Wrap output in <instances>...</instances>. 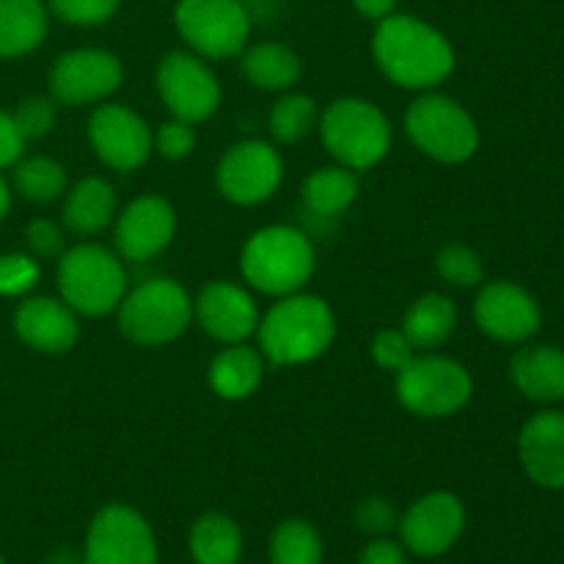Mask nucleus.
Listing matches in <instances>:
<instances>
[{"label":"nucleus","mask_w":564,"mask_h":564,"mask_svg":"<svg viewBox=\"0 0 564 564\" xmlns=\"http://www.w3.org/2000/svg\"><path fill=\"white\" fill-rule=\"evenodd\" d=\"M413 356H416V350H413L411 341L405 339V334H402V330L386 328L375 336L372 358L380 369H386V372L397 375L408 361H411Z\"/></svg>","instance_id":"obj_37"},{"label":"nucleus","mask_w":564,"mask_h":564,"mask_svg":"<svg viewBox=\"0 0 564 564\" xmlns=\"http://www.w3.org/2000/svg\"><path fill=\"white\" fill-rule=\"evenodd\" d=\"M88 141L99 163L113 171H135L152 154V130L124 105H99L88 119Z\"/></svg>","instance_id":"obj_14"},{"label":"nucleus","mask_w":564,"mask_h":564,"mask_svg":"<svg viewBox=\"0 0 564 564\" xmlns=\"http://www.w3.org/2000/svg\"><path fill=\"white\" fill-rule=\"evenodd\" d=\"M14 191L20 193L25 202L33 204H50L66 193V169L53 158H25L14 163Z\"/></svg>","instance_id":"obj_30"},{"label":"nucleus","mask_w":564,"mask_h":564,"mask_svg":"<svg viewBox=\"0 0 564 564\" xmlns=\"http://www.w3.org/2000/svg\"><path fill=\"white\" fill-rule=\"evenodd\" d=\"M11 209V185L3 180V174H0V224H3V218L9 215Z\"/></svg>","instance_id":"obj_43"},{"label":"nucleus","mask_w":564,"mask_h":564,"mask_svg":"<svg viewBox=\"0 0 564 564\" xmlns=\"http://www.w3.org/2000/svg\"><path fill=\"white\" fill-rule=\"evenodd\" d=\"M474 323L490 339L518 345L538 334L543 312L523 286L512 281H490L474 301Z\"/></svg>","instance_id":"obj_15"},{"label":"nucleus","mask_w":564,"mask_h":564,"mask_svg":"<svg viewBox=\"0 0 564 564\" xmlns=\"http://www.w3.org/2000/svg\"><path fill=\"white\" fill-rule=\"evenodd\" d=\"M174 22L187 47L202 58H235L251 36V17L240 0H180Z\"/></svg>","instance_id":"obj_9"},{"label":"nucleus","mask_w":564,"mask_h":564,"mask_svg":"<svg viewBox=\"0 0 564 564\" xmlns=\"http://www.w3.org/2000/svg\"><path fill=\"white\" fill-rule=\"evenodd\" d=\"M325 149L350 171H369L389 154L391 124L383 110L361 97H341L319 116Z\"/></svg>","instance_id":"obj_5"},{"label":"nucleus","mask_w":564,"mask_h":564,"mask_svg":"<svg viewBox=\"0 0 564 564\" xmlns=\"http://www.w3.org/2000/svg\"><path fill=\"white\" fill-rule=\"evenodd\" d=\"M257 334L264 361L273 367H297L317 361L334 345L336 317L323 297L295 292L279 297V303L259 319Z\"/></svg>","instance_id":"obj_2"},{"label":"nucleus","mask_w":564,"mask_h":564,"mask_svg":"<svg viewBox=\"0 0 564 564\" xmlns=\"http://www.w3.org/2000/svg\"><path fill=\"white\" fill-rule=\"evenodd\" d=\"M47 36V6L42 0H0V58L33 53Z\"/></svg>","instance_id":"obj_26"},{"label":"nucleus","mask_w":564,"mask_h":564,"mask_svg":"<svg viewBox=\"0 0 564 564\" xmlns=\"http://www.w3.org/2000/svg\"><path fill=\"white\" fill-rule=\"evenodd\" d=\"M397 512L383 496H367L356 507V527L369 538H386L397 527Z\"/></svg>","instance_id":"obj_38"},{"label":"nucleus","mask_w":564,"mask_h":564,"mask_svg":"<svg viewBox=\"0 0 564 564\" xmlns=\"http://www.w3.org/2000/svg\"><path fill=\"white\" fill-rule=\"evenodd\" d=\"M264 378V356L253 347L246 345H229L220 350L209 364V389L220 397V400L240 402L248 400L253 391L262 386Z\"/></svg>","instance_id":"obj_22"},{"label":"nucleus","mask_w":564,"mask_h":564,"mask_svg":"<svg viewBox=\"0 0 564 564\" xmlns=\"http://www.w3.org/2000/svg\"><path fill=\"white\" fill-rule=\"evenodd\" d=\"M61 301L83 317H105L116 312L127 295V270L121 257L97 242L66 248L55 270Z\"/></svg>","instance_id":"obj_4"},{"label":"nucleus","mask_w":564,"mask_h":564,"mask_svg":"<svg viewBox=\"0 0 564 564\" xmlns=\"http://www.w3.org/2000/svg\"><path fill=\"white\" fill-rule=\"evenodd\" d=\"M457 325V306L441 292H427L408 306L402 334L416 352H433L444 345Z\"/></svg>","instance_id":"obj_24"},{"label":"nucleus","mask_w":564,"mask_h":564,"mask_svg":"<svg viewBox=\"0 0 564 564\" xmlns=\"http://www.w3.org/2000/svg\"><path fill=\"white\" fill-rule=\"evenodd\" d=\"M372 55L378 69L394 86L411 91L435 88L455 69V50L449 39L411 14H389L378 20Z\"/></svg>","instance_id":"obj_1"},{"label":"nucleus","mask_w":564,"mask_h":564,"mask_svg":"<svg viewBox=\"0 0 564 564\" xmlns=\"http://www.w3.org/2000/svg\"><path fill=\"white\" fill-rule=\"evenodd\" d=\"M358 564H408V556L402 545L386 538H375L372 543L364 545V551L358 554Z\"/></svg>","instance_id":"obj_41"},{"label":"nucleus","mask_w":564,"mask_h":564,"mask_svg":"<svg viewBox=\"0 0 564 564\" xmlns=\"http://www.w3.org/2000/svg\"><path fill=\"white\" fill-rule=\"evenodd\" d=\"M119 330L141 347H163L180 339L193 319V301L180 281L154 279L127 292L119 303Z\"/></svg>","instance_id":"obj_6"},{"label":"nucleus","mask_w":564,"mask_h":564,"mask_svg":"<svg viewBox=\"0 0 564 564\" xmlns=\"http://www.w3.org/2000/svg\"><path fill=\"white\" fill-rule=\"evenodd\" d=\"M176 235V213L163 196H138L116 218V251L127 262H149L171 246Z\"/></svg>","instance_id":"obj_17"},{"label":"nucleus","mask_w":564,"mask_h":564,"mask_svg":"<svg viewBox=\"0 0 564 564\" xmlns=\"http://www.w3.org/2000/svg\"><path fill=\"white\" fill-rule=\"evenodd\" d=\"M397 3H400V0H352L358 14L367 17V20H383V17L394 14Z\"/></svg>","instance_id":"obj_42"},{"label":"nucleus","mask_w":564,"mask_h":564,"mask_svg":"<svg viewBox=\"0 0 564 564\" xmlns=\"http://www.w3.org/2000/svg\"><path fill=\"white\" fill-rule=\"evenodd\" d=\"M474 380L463 364L446 356H413L397 372V400L422 419H446L468 405Z\"/></svg>","instance_id":"obj_8"},{"label":"nucleus","mask_w":564,"mask_h":564,"mask_svg":"<svg viewBox=\"0 0 564 564\" xmlns=\"http://www.w3.org/2000/svg\"><path fill=\"white\" fill-rule=\"evenodd\" d=\"M240 69L251 86L262 91H290L303 75L295 50L279 42H259L240 53Z\"/></svg>","instance_id":"obj_25"},{"label":"nucleus","mask_w":564,"mask_h":564,"mask_svg":"<svg viewBox=\"0 0 564 564\" xmlns=\"http://www.w3.org/2000/svg\"><path fill=\"white\" fill-rule=\"evenodd\" d=\"M405 132L413 147L438 163L457 165L479 149V127L457 99L424 94L405 110Z\"/></svg>","instance_id":"obj_7"},{"label":"nucleus","mask_w":564,"mask_h":564,"mask_svg":"<svg viewBox=\"0 0 564 564\" xmlns=\"http://www.w3.org/2000/svg\"><path fill=\"white\" fill-rule=\"evenodd\" d=\"M303 207L314 218H339L345 209L352 207L358 198V180L345 165H325V169L312 171L303 182Z\"/></svg>","instance_id":"obj_28"},{"label":"nucleus","mask_w":564,"mask_h":564,"mask_svg":"<svg viewBox=\"0 0 564 564\" xmlns=\"http://www.w3.org/2000/svg\"><path fill=\"white\" fill-rule=\"evenodd\" d=\"M510 380L527 400H564V350L554 345L521 347L510 361Z\"/></svg>","instance_id":"obj_21"},{"label":"nucleus","mask_w":564,"mask_h":564,"mask_svg":"<svg viewBox=\"0 0 564 564\" xmlns=\"http://www.w3.org/2000/svg\"><path fill=\"white\" fill-rule=\"evenodd\" d=\"M435 270L446 284L460 286V290L479 286V281L485 279V264L479 253L474 248L460 246V242H449L435 253Z\"/></svg>","instance_id":"obj_32"},{"label":"nucleus","mask_w":564,"mask_h":564,"mask_svg":"<svg viewBox=\"0 0 564 564\" xmlns=\"http://www.w3.org/2000/svg\"><path fill=\"white\" fill-rule=\"evenodd\" d=\"M14 334L22 345L44 356H61L77 345V314L58 297H28L14 312Z\"/></svg>","instance_id":"obj_19"},{"label":"nucleus","mask_w":564,"mask_h":564,"mask_svg":"<svg viewBox=\"0 0 564 564\" xmlns=\"http://www.w3.org/2000/svg\"><path fill=\"white\" fill-rule=\"evenodd\" d=\"M270 564H323V538L301 518L279 523L270 534Z\"/></svg>","instance_id":"obj_31"},{"label":"nucleus","mask_w":564,"mask_h":564,"mask_svg":"<svg viewBox=\"0 0 564 564\" xmlns=\"http://www.w3.org/2000/svg\"><path fill=\"white\" fill-rule=\"evenodd\" d=\"M25 242L31 248V257L36 259H58L66 251L64 231H61L58 224L47 218H36L28 224Z\"/></svg>","instance_id":"obj_39"},{"label":"nucleus","mask_w":564,"mask_h":564,"mask_svg":"<svg viewBox=\"0 0 564 564\" xmlns=\"http://www.w3.org/2000/svg\"><path fill=\"white\" fill-rule=\"evenodd\" d=\"M39 275L42 268L31 253H0V297L25 295L39 284Z\"/></svg>","instance_id":"obj_34"},{"label":"nucleus","mask_w":564,"mask_h":564,"mask_svg":"<svg viewBox=\"0 0 564 564\" xmlns=\"http://www.w3.org/2000/svg\"><path fill=\"white\" fill-rule=\"evenodd\" d=\"M121 61L108 50H72L58 55L50 69V97L69 108L99 102L121 86Z\"/></svg>","instance_id":"obj_13"},{"label":"nucleus","mask_w":564,"mask_h":564,"mask_svg":"<svg viewBox=\"0 0 564 564\" xmlns=\"http://www.w3.org/2000/svg\"><path fill=\"white\" fill-rule=\"evenodd\" d=\"M518 455L527 477L549 490L564 488V413H534L518 435Z\"/></svg>","instance_id":"obj_20"},{"label":"nucleus","mask_w":564,"mask_h":564,"mask_svg":"<svg viewBox=\"0 0 564 564\" xmlns=\"http://www.w3.org/2000/svg\"><path fill=\"white\" fill-rule=\"evenodd\" d=\"M193 317L209 339L220 345H242L257 334L259 308L242 286L231 281H209L193 301Z\"/></svg>","instance_id":"obj_18"},{"label":"nucleus","mask_w":564,"mask_h":564,"mask_svg":"<svg viewBox=\"0 0 564 564\" xmlns=\"http://www.w3.org/2000/svg\"><path fill=\"white\" fill-rule=\"evenodd\" d=\"M0 564H6V562H3V556H0Z\"/></svg>","instance_id":"obj_44"},{"label":"nucleus","mask_w":564,"mask_h":564,"mask_svg":"<svg viewBox=\"0 0 564 564\" xmlns=\"http://www.w3.org/2000/svg\"><path fill=\"white\" fill-rule=\"evenodd\" d=\"M22 149H25V138L17 130L11 113L0 110V169L14 165L22 158Z\"/></svg>","instance_id":"obj_40"},{"label":"nucleus","mask_w":564,"mask_h":564,"mask_svg":"<svg viewBox=\"0 0 564 564\" xmlns=\"http://www.w3.org/2000/svg\"><path fill=\"white\" fill-rule=\"evenodd\" d=\"M187 549L196 564H237L242 556V532L226 512H204L191 527Z\"/></svg>","instance_id":"obj_27"},{"label":"nucleus","mask_w":564,"mask_h":564,"mask_svg":"<svg viewBox=\"0 0 564 564\" xmlns=\"http://www.w3.org/2000/svg\"><path fill=\"white\" fill-rule=\"evenodd\" d=\"M215 180L226 202L257 207L273 198V193L281 187L284 160L273 143L240 141L224 152Z\"/></svg>","instance_id":"obj_11"},{"label":"nucleus","mask_w":564,"mask_h":564,"mask_svg":"<svg viewBox=\"0 0 564 564\" xmlns=\"http://www.w3.org/2000/svg\"><path fill=\"white\" fill-rule=\"evenodd\" d=\"M158 91L174 119L198 124L220 108V83L196 53L174 50L158 64Z\"/></svg>","instance_id":"obj_12"},{"label":"nucleus","mask_w":564,"mask_h":564,"mask_svg":"<svg viewBox=\"0 0 564 564\" xmlns=\"http://www.w3.org/2000/svg\"><path fill=\"white\" fill-rule=\"evenodd\" d=\"M400 538L411 554L441 556L463 538L466 529V510L455 494L435 490L422 496L413 507H408L400 518Z\"/></svg>","instance_id":"obj_16"},{"label":"nucleus","mask_w":564,"mask_h":564,"mask_svg":"<svg viewBox=\"0 0 564 564\" xmlns=\"http://www.w3.org/2000/svg\"><path fill=\"white\" fill-rule=\"evenodd\" d=\"M116 218V191L102 176L77 182L64 202V226L80 237L99 235Z\"/></svg>","instance_id":"obj_23"},{"label":"nucleus","mask_w":564,"mask_h":564,"mask_svg":"<svg viewBox=\"0 0 564 564\" xmlns=\"http://www.w3.org/2000/svg\"><path fill=\"white\" fill-rule=\"evenodd\" d=\"M121 0H47L50 11L66 25H102L113 20Z\"/></svg>","instance_id":"obj_35"},{"label":"nucleus","mask_w":564,"mask_h":564,"mask_svg":"<svg viewBox=\"0 0 564 564\" xmlns=\"http://www.w3.org/2000/svg\"><path fill=\"white\" fill-rule=\"evenodd\" d=\"M83 564H158V540L138 510L108 505L94 516Z\"/></svg>","instance_id":"obj_10"},{"label":"nucleus","mask_w":564,"mask_h":564,"mask_svg":"<svg viewBox=\"0 0 564 564\" xmlns=\"http://www.w3.org/2000/svg\"><path fill=\"white\" fill-rule=\"evenodd\" d=\"M55 116H58V102L53 97H25L17 110L11 113L17 130L25 141H39V138L50 135L55 127Z\"/></svg>","instance_id":"obj_33"},{"label":"nucleus","mask_w":564,"mask_h":564,"mask_svg":"<svg viewBox=\"0 0 564 564\" xmlns=\"http://www.w3.org/2000/svg\"><path fill=\"white\" fill-rule=\"evenodd\" d=\"M314 246L295 226H264L248 237L240 268L248 284L270 297L301 292L314 273Z\"/></svg>","instance_id":"obj_3"},{"label":"nucleus","mask_w":564,"mask_h":564,"mask_svg":"<svg viewBox=\"0 0 564 564\" xmlns=\"http://www.w3.org/2000/svg\"><path fill=\"white\" fill-rule=\"evenodd\" d=\"M319 124V108L308 94H284L279 102L270 108L268 130L275 143L292 147L312 135L314 127Z\"/></svg>","instance_id":"obj_29"},{"label":"nucleus","mask_w":564,"mask_h":564,"mask_svg":"<svg viewBox=\"0 0 564 564\" xmlns=\"http://www.w3.org/2000/svg\"><path fill=\"white\" fill-rule=\"evenodd\" d=\"M152 141L160 158L176 163V160H185L193 154V149H196V130H193V124H187L182 119L163 121L158 127V132L152 135Z\"/></svg>","instance_id":"obj_36"}]
</instances>
